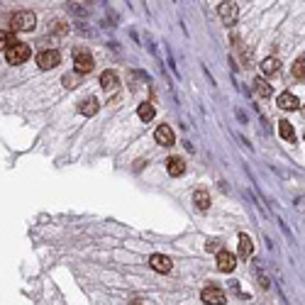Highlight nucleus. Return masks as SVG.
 Returning <instances> with one entry per match:
<instances>
[{"label": "nucleus", "mask_w": 305, "mask_h": 305, "mask_svg": "<svg viewBox=\"0 0 305 305\" xmlns=\"http://www.w3.org/2000/svg\"><path fill=\"white\" fill-rule=\"evenodd\" d=\"M78 112L85 115V117L95 115V112H98V100H95V98H83V100L78 103Z\"/></svg>", "instance_id": "4468645a"}, {"label": "nucleus", "mask_w": 305, "mask_h": 305, "mask_svg": "<svg viewBox=\"0 0 305 305\" xmlns=\"http://www.w3.org/2000/svg\"><path fill=\"white\" fill-rule=\"evenodd\" d=\"M276 103L281 110H298V108H301V103H298V98H296L293 93H281Z\"/></svg>", "instance_id": "9d476101"}, {"label": "nucleus", "mask_w": 305, "mask_h": 305, "mask_svg": "<svg viewBox=\"0 0 305 305\" xmlns=\"http://www.w3.org/2000/svg\"><path fill=\"white\" fill-rule=\"evenodd\" d=\"M32 54V49H29L25 42H12L7 49H5V59H7V64H12V66H17V64H25Z\"/></svg>", "instance_id": "f257e3e1"}, {"label": "nucleus", "mask_w": 305, "mask_h": 305, "mask_svg": "<svg viewBox=\"0 0 305 305\" xmlns=\"http://www.w3.org/2000/svg\"><path fill=\"white\" fill-rule=\"evenodd\" d=\"M200 298H203V303H213V305L225 303V293H222L220 288H215V286H208V288L200 293Z\"/></svg>", "instance_id": "1a4fd4ad"}, {"label": "nucleus", "mask_w": 305, "mask_h": 305, "mask_svg": "<svg viewBox=\"0 0 305 305\" xmlns=\"http://www.w3.org/2000/svg\"><path fill=\"white\" fill-rule=\"evenodd\" d=\"M154 139H156V144H161V147H171L176 137H173V130L168 127V125H159L156 127V132H154Z\"/></svg>", "instance_id": "6e6552de"}, {"label": "nucleus", "mask_w": 305, "mask_h": 305, "mask_svg": "<svg viewBox=\"0 0 305 305\" xmlns=\"http://www.w3.org/2000/svg\"><path fill=\"white\" fill-rule=\"evenodd\" d=\"M81 76V74H78ZM78 76H64V85L66 88H76L78 85Z\"/></svg>", "instance_id": "4be33fe9"}, {"label": "nucleus", "mask_w": 305, "mask_h": 305, "mask_svg": "<svg viewBox=\"0 0 305 305\" xmlns=\"http://www.w3.org/2000/svg\"><path fill=\"white\" fill-rule=\"evenodd\" d=\"M12 42H15V34L10 29H0V52H5Z\"/></svg>", "instance_id": "6ab92c4d"}, {"label": "nucleus", "mask_w": 305, "mask_h": 305, "mask_svg": "<svg viewBox=\"0 0 305 305\" xmlns=\"http://www.w3.org/2000/svg\"><path fill=\"white\" fill-rule=\"evenodd\" d=\"M293 76H296V78H305V61L303 59L293 64Z\"/></svg>", "instance_id": "412c9836"}, {"label": "nucleus", "mask_w": 305, "mask_h": 305, "mask_svg": "<svg viewBox=\"0 0 305 305\" xmlns=\"http://www.w3.org/2000/svg\"><path fill=\"white\" fill-rule=\"evenodd\" d=\"M93 66H95V64H93V56L88 54V52H81V49H78V52H76V61H74L76 74H81V76H83V74H90Z\"/></svg>", "instance_id": "20e7f679"}, {"label": "nucleus", "mask_w": 305, "mask_h": 305, "mask_svg": "<svg viewBox=\"0 0 305 305\" xmlns=\"http://www.w3.org/2000/svg\"><path fill=\"white\" fill-rule=\"evenodd\" d=\"M251 251H254L251 239L247 237V234H239V256H242V259H247V256H251Z\"/></svg>", "instance_id": "f3484780"}, {"label": "nucleus", "mask_w": 305, "mask_h": 305, "mask_svg": "<svg viewBox=\"0 0 305 305\" xmlns=\"http://www.w3.org/2000/svg\"><path fill=\"white\" fill-rule=\"evenodd\" d=\"M234 266H237V259H234V254H232V251H227V249L218 251V269H220L222 274L234 271Z\"/></svg>", "instance_id": "39448f33"}, {"label": "nucleus", "mask_w": 305, "mask_h": 305, "mask_svg": "<svg viewBox=\"0 0 305 305\" xmlns=\"http://www.w3.org/2000/svg\"><path fill=\"white\" fill-rule=\"evenodd\" d=\"M34 25H37V17L29 10H20L10 17V27L17 29V32H29V29H34Z\"/></svg>", "instance_id": "f03ea898"}, {"label": "nucleus", "mask_w": 305, "mask_h": 305, "mask_svg": "<svg viewBox=\"0 0 305 305\" xmlns=\"http://www.w3.org/2000/svg\"><path fill=\"white\" fill-rule=\"evenodd\" d=\"M149 266H152L154 271H159V274H168L173 264H171V259L164 256V254H152V256H149Z\"/></svg>", "instance_id": "0eeeda50"}, {"label": "nucleus", "mask_w": 305, "mask_h": 305, "mask_svg": "<svg viewBox=\"0 0 305 305\" xmlns=\"http://www.w3.org/2000/svg\"><path fill=\"white\" fill-rule=\"evenodd\" d=\"M254 90H256V93H259L261 98H269V95L274 93V90H271V85H269V83H264L261 78H256V81H254Z\"/></svg>", "instance_id": "aec40b11"}, {"label": "nucleus", "mask_w": 305, "mask_h": 305, "mask_svg": "<svg viewBox=\"0 0 305 305\" xmlns=\"http://www.w3.org/2000/svg\"><path fill=\"white\" fill-rule=\"evenodd\" d=\"M100 85H103L105 90H117V85H120L117 74H115V71H103V76H100Z\"/></svg>", "instance_id": "ddd939ff"}, {"label": "nucleus", "mask_w": 305, "mask_h": 305, "mask_svg": "<svg viewBox=\"0 0 305 305\" xmlns=\"http://www.w3.org/2000/svg\"><path fill=\"white\" fill-rule=\"evenodd\" d=\"M59 61H61V54H59L56 49H47V52H42V54L37 56V66H39V69H44V71H49V69L59 66Z\"/></svg>", "instance_id": "7ed1b4c3"}, {"label": "nucleus", "mask_w": 305, "mask_h": 305, "mask_svg": "<svg viewBox=\"0 0 305 305\" xmlns=\"http://www.w3.org/2000/svg\"><path fill=\"white\" fill-rule=\"evenodd\" d=\"M154 115H156V110H154V105H152V103H142V105H139V120L149 122Z\"/></svg>", "instance_id": "a211bd4d"}, {"label": "nucleus", "mask_w": 305, "mask_h": 305, "mask_svg": "<svg viewBox=\"0 0 305 305\" xmlns=\"http://www.w3.org/2000/svg\"><path fill=\"white\" fill-rule=\"evenodd\" d=\"M278 69H281V61H278L276 56H269V59L261 61V74L264 76H276Z\"/></svg>", "instance_id": "9b49d317"}, {"label": "nucleus", "mask_w": 305, "mask_h": 305, "mask_svg": "<svg viewBox=\"0 0 305 305\" xmlns=\"http://www.w3.org/2000/svg\"><path fill=\"white\" fill-rule=\"evenodd\" d=\"M166 171H168V176H183V171H186L183 159L181 156H171L166 161Z\"/></svg>", "instance_id": "f8f14e48"}, {"label": "nucleus", "mask_w": 305, "mask_h": 305, "mask_svg": "<svg viewBox=\"0 0 305 305\" xmlns=\"http://www.w3.org/2000/svg\"><path fill=\"white\" fill-rule=\"evenodd\" d=\"M278 135H281L283 139H288V142H293V139H296L293 125H291L288 120H281V122H278Z\"/></svg>", "instance_id": "dca6fc26"}, {"label": "nucleus", "mask_w": 305, "mask_h": 305, "mask_svg": "<svg viewBox=\"0 0 305 305\" xmlns=\"http://www.w3.org/2000/svg\"><path fill=\"white\" fill-rule=\"evenodd\" d=\"M205 249H208V251H220L222 244L218 242V239H213V242H208V244H205Z\"/></svg>", "instance_id": "5701e85b"}, {"label": "nucleus", "mask_w": 305, "mask_h": 305, "mask_svg": "<svg viewBox=\"0 0 305 305\" xmlns=\"http://www.w3.org/2000/svg\"><path fill=\"white\" fill-rule=\"evenodd\" d=\"M218 15H220V20L225 22V25H234L239 12H237V5H234V2H220Z\"/></svg>", "instance_id": "423d86ee"}, {"label": "nucleus", "mask_w": 305, "mask_h": 305, "mask_svg": "<svg viewBox=\"0 0 305 305\" xmlns=\"http://www.w3.org/2000/svg\"><path fill=\"white\" fill-rule=\"evenodd\" d=\"M193 203L198 210H208V208H210V195H208V191H195Z\"/></svg>", "instance_id": "2eb2a0df"}]
</instances>
